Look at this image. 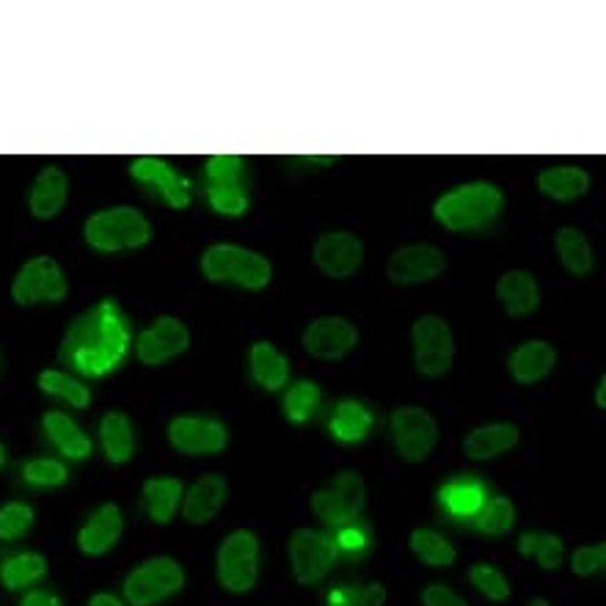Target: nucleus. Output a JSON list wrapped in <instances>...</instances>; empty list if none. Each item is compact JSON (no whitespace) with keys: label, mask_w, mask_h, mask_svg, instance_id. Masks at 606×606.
Returning a JSON list of instances; mask_svg holds the SVG:
<instances>
[{"label":"nucleus","mask_w":606,"mask_h":606,"mask_svg":"<svg viewBox=\"0 0 606 606\" xmlns=\"http://www.w3.org/2000/svg\"><path fill=\"white\" fill-rule=\"evenodd\" d=\"M127 345H130V328H127L125 311L117 301L106 298L69 326L61 342V361L83 375L100 378L119 367Z\"/></svg>","instance_id":"obj_1"},{"label":"nucleus","mask_w":606,"mask_h":606,"mask_svg":"<svg viewBox=\"0 0 606 606\" xmlns=\"http://www.w3.org/2000/svg\"><path fill=\"white\" fill-rule=\"evenodd\" d=\"M501 210V190L490 182H469L449 190L433 207V216L453 232L485 227Z\"/></svg>","instance_id":"obj_2"},{"label":"nucleus","mask_w":606,"mask_h":606,"mask_svg":"<svg viewBox=\"0 0 606 606\" xmlns=\"http://www.w3.org/2000/svg\"><path fill=\"white\" fill-rule=\"evenodd\" d=\"M201 270L210 281H235L246 290H265L274 276V268L262 254L232 246V242H218V246L207 248L201 257Z\"/></svg>","instance_id":"obj_3"},{"label":"nucleus","mask_w":606,"mask_h":606,"mask_svg":"<svg viewBox=\"0 0 606 606\" xmlns=\"http://www.w3.org/2000/svg\"><path fill=\"white\" fill-rule=\"evenodd\" d=\"M86 240L97 251H127V248H141L152 240V227L147 216L136 207H111L100 210L86 223Z\"/></svg>","instance_id":"obj_4"},{"label":"nucleus","mask_w":606,"mask_h":606,"mask_svg":"<svg viewBox=\"0 0 606 606\" xmlns=\"http://www.w3.org/2000/svg\"><path fill=\"white\" fill-rule=\"evenodd\" d=\"M185 585V570L177 559L155 557L138 565L125 582V598L132 606H152L175 596Z\"/></svg>","instance_id":"obj_5"},{"label":"nucleus","mask_w":606,"mask_h":606,"mask_svg":"<svg viewBox=\"0 0 606 606\" xmlns=\"http://www.w3.org/2000/svg\"><path fill=\"white\" fill-rule=\"evenodd\" d=\"M414 361L427 378H441L455 359V339L447 322L438 315H423L414 322Z\"/></svg>","instance_id":"obj_6"},{"label":"nucleus","mask_w":606,"mask_h":606,"mask_svg":"<svg viewBox=\"0 0 606 606\" xmlns=\"http://www.w3.org/2000/svg\"><path fill=\"white\" fill-rule=\"evenodd\" d=\"M218 579L227 590L248 593L259 579V540L248 529L229 535L218 552Z\"/></svg>","instance_id":"obj_7"},{"label":"nucleus","mask_w":606,"mask_h":606,"mask_svg":"<svg viewBox=\"0 0 606 606\" xmlns=\"http://www.w3.org/2000/svg\"><path fill=\"white\" fill-rule=\"evenodd\" d=\"M67 279H63L61 265L53 257H33L22 265L11 285V296L20 306H31L39 301H63L67 298Z\"/></svg>","instance_id":"obj_8"},{"label":"nucleus","mask_w":606,"mask_h":606,"mask_svg":"<svg viewBox=\"0 0 606 606\" xmlns=\"http://www.w3.org/2000/svg\"><path fill=\"white\" fill-rule=\"evenodd\" d=\"M364 499H367V488L361 477L356 471H342L331 488L311 494V510L331 527H345L364 510Z\"/></svg>","instance_id":"obj_9"},{"label":"nucleus","mask_w":606,"mask_h":606,"mask_svg":"<svg viewBox=\"0 0 606 606\" xmlns=\"http://www.w3.org/2000/svg\"><path fill=\"white\" fill-rule=\"evenodd\" d=\"M290 563L301 585H317L337 563V544L315 529H296L290 538Z\"/></svg>","instance_id":"obj_10"},{"label":"nucleus","mask_w":606,"mask_h":606,"mask_svg":"<svg viewBox=\"0 0 606 606\" xmlns=\"http://www.w3.org/2000/svg\"><path fill=\"white\" fill-rule=\"evenodd\" d=\"M391 433H395L397 453L411 464L425 460L438 441L436 419L417 406L397 408L391 414Z\"/></svg>","instance_id":"obj_11"},{"label":"nucleus","mask_w":606,"mask_h":606,"mask_svg":"<svg viewBox=\"0 0 606 606\" xmlns=\"http://www.w3.org/2000/svg\"><path fill=\"white\" fill-rule=\"evenodd\" d=\"M447 268V257L441 248L430 246V242H419V246H403L389 257L386 274L395 285H419V281H430L444 274Z\"/></svg>","instance_id":"obj_12"},{"label":"nucleus","mask_w":606,"mask_h":606,"mask_svg":"<svg viewBox=\"0 0 606 606\" xmlns=\"http://www.w3.org/2000/svg\"><path fill=\"white\" fill-rule=\"evenodd\" d=\"M188 345L190 331L185 328V322L177 320V317H160V320H155V326L141 331L136 342V354L147 367H160V364L185 354Z\"/></svg>","instance_id":"obj_13"},{"label":"nucleus","mask_w":606,"mask_h":606,"mask_svg":"<svg viewBox=\"0 0 606 606\" xmlns=\"http://www.w3.org/2000/svg\"><path fill=\"white\" fill-rule=\"evenodd\" d=\"M359 345V331L345 317H320L304 331V348L315 359L337 361Z\"/></svg>","instance_id":"obj_14"},{"label":"nucleus","mask_w":606,"mask_h":606,"mask_svg":"<svg viewBox=\"0 0 606 606\" xmlns=\"http://www.w3.org/2000/svg\"><path fill=\"white\" fill-rule=\"evenodd\" d=\"M169 441L185 455H216L227 447L229 433L218 419L177 417L169 425Z\"/></svg>","instance_id":"obj_15"},{"label":"nucleus","mask_w":606,"mask_h":606,"mask_svg":"<svg viewBox=\"0 0 606 606\" xmlns=\"http://www.w3.org/2000/svg\"><path fill=\"white\" fill-rule=\"evenodd\" d=\"M364 242L350 232H326L315 242V262L331 279H348L361 268Z\"/></svg>","instance_id":"obj_16"},{"label":"nucleus","mask_w":606,"mask_h":606,"mask_svg":"<svg viewBox=\"0 0 606 606\" xmlns=\"http://www.w3.org/2000/svg\"><path fill=\"white\" fill-rule=\"evenodd\" d=\"M130 175L136 180L155 185V188L163 193V199L169 201L177 210H185L190 205V185L177 175V169H171L166 160L160 158H136L130 163Z\"/></svg>","instance_id":"obj_17"},{"label":"nucleus","mask_w":606,"mask_h":606,"mask_svg":"<svg viewBox=\"0 0 606 606\" xmlns=\"http://www.w3.org/2000/svg\"><path fill=\"white\" fill-rule=\"evenodd\" d=\"M121 529H125V518H121L119 505L108 501L102 505L95 516L86 521V527L80 529L78 546L80 552L89 554V557H100V554L111 552L121 538Z\"/></svg>","instance_id":"obj_18"},{"label":"nucleus","mask_w":606,"mask_h":606,"mask_svg":"<svg viewBox=\"0 0 606 606\" xmlns=\"http://www.w3.org/2000/svg\"><path fill=\"white\" fill-rule=\"evenodd\" d=\"M223 501H227V480L221 475H205L199 477L188 488L182 501V516L188 524H207L210 518H216V513L221 510Z\"/></svg>","instance_id":"obj_19"},{"label":"nucleus","mask_w":606,"mask_h":606,"mask_svg":"<svg viewBox=\"0 0 606 606\" xmlns=\"http://www.w3.org/2000/svg\"><path fill=\"white\" fill-rule=\"evenodd\" d=\"M69 196V180L59 166H44L39 171L37 182H33L31 196H28V207L37 218H56L61 212V207L67 205Z\"/></svg>","instance_id":"obj_20"},{"label":"nucleus","mask_w":606,"mask_h":606,"mask_svg":"<svg viewBox=\"0 0 606 606\" xmlns=\"http://www.w3.org/2000/svg\"><path fill=\"white\" fill-rule=\"evenodd\" d=\"M496 296H499L501 306L507 315L524 317L533 315L540 304L538 281L527 270H507L499 281H496Z\"/></svg>","instance_id":"obj_21"},{"label":"nucleus","mask_w":606,"mask_h":606,"mask_svg":"<svg viewBox=\"0 0 606 606\" xmlns=\"http://www.w3.org/2000/svg\"><path fill=\"white\" fill-rule=\"evenodd\" d=\"M557 364V354L544 339H533L513 350L510 356V372L518 384H538Z\"/></svg>","instance_id":"obj_22"},{"label":"nucleus","mask_w":606,"mask_h":606,"mask_svg":"<svg viewBox=\"0 0 606 606\" xmlns=\"http://www.w3.org/2000/svg\"><path fill=\"white\" fill-rule=\"evenodd\" d=\"M518 444V427L507 423H494L483 425L477 430L469 433V438L464 441V453L475 460H488L496 455L507 453Z\"/></svg>","instance_id":"obj_23"},{"label":"nucleus","mask_w":606,"mask_h":606,"mask_svg":"<svg viewBox=\"0 0 606 606\" xmlns=\"http://www.w3.org/2000/svg\"><path fill=\"white\" fill-rule=\"evenodd\" d=\"M251 372L262 389L279 391L285 389L287 378H290V361L281 356L270 342H254L251 345Z\"/></svg>","instance_id":"obj_24"},{"label":"nucleus","mask_w":606,"mask_h":606,"mask_svg":"<svg viewBox=\"0 0 606 606\" xmlns=\"http://www.w3.org/2000/svg\"><path fill=\"white\" fill-rule=\"evenodd\" d=\"M182 499V483L177 477H152L143 483V507L155 524H169Z\"/></svg>","instance_id":"obj_25"},{"label":"nucleus","mask_w":606,"mask_h":606,"mask_svg":"<svg viewBox=\"0 0 606 606\" xmlns=\"http://www.w3.org/2000/svg\"><path fill=\"white\" fill-rule=\"evenodd\" d=\"M44 430H48L50 441L61 449L67 458L83 460L91 455V441L83 430H80L78 423L72 417L61 411L44 414Z\"/></svg>","instance_id":"obj_26"},{"label":"nucleus","mask_w":606,"mask_h":606,"mask_svg":"<svg viewBox=\"0 0 606 606\" xmlns=\"http://www.w3.org/2000/svg\"><path fill=\"white\" fill-rule=\"evenodd\" d=\"M538 185L546 196H552V199L574 201L587 193V188H590V175H587L585 169H579V166H557V169L540 171Z\"/></svg>","instance_id":"obj_27"},{"label":"nucleus","mask_w":606,"mask_h":606,"mask_svg":"<svg viewBox=\"0 0 606 606\" xmlns=\"http://www.w3.org/2000/svg\"><path fill=\"white\" fill-rule=\"evenodd\" d=\"M100 436L102 447L111 464H127L132 458V449H136V438H132V425L130 419L121 411H108L100 423Z\"/></svg>","instance_id":"obj_28"},{"label":"nucleus","mask_w":606,"mask_h":606,"mask_svg":"<svg viewBox=\"0 0 606 606\" xmlns=\"http://www.w3.org/2000/svg\"><path fill=\"white\" fill-rule=\"evenodd\" d=\"M44 574H48V559L37 552L14 554V557H9L0 565V582L9 590H22L28 585H37Z\"/></svg>","instance_id":"obj_29"},{"label":"nucleus","mask_w":606,"mask_h":606,"mask_svg":"<svg viewBox=\"0 0 606 606\" xmlns=\"http://www.w3.org/2000/svg\"><path fill=\"white\" fill-rule=\"evenodd\" d=\"M557 254L563 259L565 270L574 276H587L593 270V248L585 235L574 227H563L557 232Z\"/></svg>","instance_id":"obj_30"},{"label":"nucleus","mask_w":606,"mask_h":606,"mask_svg":"<svg viewBox=\"0 0 606 606\" xmlns=\"http://www.w3.org/2000/svg\"><path fill=\"white\" fill-rule=\"evenodd\" d=\"M441 501L447 505L449 513L455 516H475L477 510L485 505V490L483 485L471 477H464V480H455L441 488Z\"/></svg>","instance_id":"obj_31"},{"label":"nucleus","mask_w":606,"mask_h":606,"mask_svg":"<svg viewBox=\"0 0 606 606\" xmlns=\"http://www.w3.org/2000/svg\"><path fill=\"white\" fill-rule=\"evenodd\" d=\"M518 552L524 557H535L544 570H557L565 559V546L559 535L552 533H524L518 540Z\"/></svg>","instance_id":"obj_32"},{"label":"nucleus","mask_w":606,"mask_h":606,"mask_svg":"<svg viewBox=\"0 0 606 606\" xmlns=\"http://www.w3.org/2000/svg\"><path fill=\"white\" fill-rule=\"evenodd\" d=\"M411 552L423 559L430 568H447V565L455 563L458 552H455L453 544L441 538L433 529H414L411 533Z\"/></svg>","instance_id":"obj_33"},{"label":"nucleus","mask_w":606,"mask_h":606,"mask_svg":"<svg viewBox=\"0 0 606 606\" xmlns=\"http://www.w3.org/2000/svg\"><path fill=\"white\" fill-rule=\"evenodd\" d=\"M39 389H42L44 395L61 397V400H67L69 406L74 408H86L91 403V391L86 389L80 380L61 372V369H44V372L39 375Z\"/></svg>","instance_id":"obj_34"},{"label":"nucleus","mask_w":606,"mask_h":606,"mask_svg":"<svg viewBox=\"0 0 606 606\" xmlns=\"http://www.w3.org/2000/svg\"><path fill=\"white\" fill-rule=\"evenodd\" d=\"M372 417L354 400H342L337 406V414L331 419V433L339 441H361L367 436Z\"/></svg>","instance_id":"obj_35"},{"label":"nucleus","mask_w":606,"mask_h":606,"mask_svg":"<svg viewBox=\"0 0 606 606\" xmlns=\"http://www.w3.org/2000/svg\"><path fill=\"white\" fill-rule=\"evenodd\" d=\"M475 516H477L475 527L480 529L483 535H505L510 533L513 524H516V507H513V501L505 499V496H496L488 505H483Z\"/></svg>","instance_id":"obj_36"},{"label":"nucleus","mask_w":606,"mask_h":606,"mask_svg":"<svg viewBox=\"0 0 606 606\" xmlns=\"http://www.w3.org/2000/svg\"><path fill=\"white\" fill-rule=\"evenodd\" d=\"M317 406H320V389H317V384H311V380L296 384L285 397L287 419H292V423L298 425L306 423V419L317 411Z\"/></svg>","instance_id":"obj_37"},{"label":"nucleus","mask_w":606,"mask_h":606,"mask_svg":"<svg viewBox=\"0 0 606 606\" xmlns=\"http://www.w3.org/2000/svg\"><path fill=\"white\" fill-rule=\"evenodd\" d=\"M386 587L384 585H364V587H337L328 593V606H384Z\"/></svg>","instance_id":"obj_38"},{"label":"nucleus","mask_w":606,"mask_h":606,"mask_svg":"<svg viewBox=\"0 0 606 606\" xmlns=\"http://www.w3.org/2000/svg\"><path fill=\"white\" fill-rule=\"evenodd\" d=\"M33 507L26 501H9L0 507V540H17L31 529Z\"/></svg>","instance_id":"obj_39"},{"label":"nucleus","mask_w":606,"mask_h":606,"mask_svg":"<svg viewBox=\"0 0 606 606\" xmlns=\"http://www.w3.org/2000/svg\"><path fill=\"white\" fill-rule=\"evenodd\" d=\"M469 579L485 598H490V602H507V598H510V585H507L505 574H501L499 568H494V565L485 563L475 565V568L469 570Z\"/></svg>","instance_id":"obj_40"},{"label":"nucleus","mask_w":606,"mask_h":606,"mask_svg":"<svg viewBox=\"0 0 606 606\" xmlns=\"http://www.w3.org/2000/svg\"><path fill=\"white\" fill-rule=\"evenodd\" d=\"M22 477L26 483L39 485V488H56V485L67 483V466L53 458H33L22 466Z\"/></svg>","instance_id":"obj_41"},{"label":"nucleus","mask_w":606,"mask_h":606,"mask_svg":"<svg viewBox=\"0 0 606 606\" xmlns=\"http://www.w3.org/2000/svg\"><path fill=\"white\" fill-rule=\"evenodd\" d=\"M207 199H210L212 210L223 212V216H242L248 210V199L240 185H210Z\"/></svg>","instance_id":"obj_42"},{"label":"nucleus","mask_w":606,"mask_h":606,"mask_svg":"<svg viewBox=\"0 0 606 606\" xmlns=\"http://www.w3.org/2000/svg\"><path fill=\"white\" fill-rule=\"evenodd\" d=\"M242 160L238 155H212L207 160V177L212 185H240Z\"/></svg>","instance_id":"obj_43"},{"label":"nucleus","mask_w":606,"mask_h":606,"mask_svg":"<svg viewBox=\"0 0 606 606\" xmlns=\"http://www.w3.org/2000/svg\"><path fill=\"white\" fill-rule=\"evenodd\" d=\"M606 565V546H582L576 548L574 557H570V568H574L576 576H596L602 574Z\"/></svg>","instance_id":"obj_44"},{"label":"nucleus","mask_w":606,"mask_h":606,"mask_svg":"<svg viewBox=\"0 0 606 606\" xmlns=\"http://www.w3.org/2000/svg\"><path fill=\"white\" fill-rule=\"evenodd\" d=\"M423 604L425 606H466V602L458 596V593H453L449 587H444V585L425 587Z\"/></svg>","instance_id":"obj_45"},{"label":"nucleus","mask_w":606,"mask_h":606,"mask_svg":"<svg viewBox=\"0 0 606 606\" xmlns=\"http://www.w3.org/2000/svg\"><path fill=\"white\" fill-rule=\"evenodd\" d=\"M334 544L342 546L345 552H359V548L367 546V535H364L359 527H345Z\"/></svg>","instance_id":"obj_46"},{"label":"nucleus","mask_w":606,"mask_h":606,"mask_svg":"<svg viewBox=\"0 0 606 606\" xmlns=\"http://www.w3.org/2000/svg\"><path fill=\"white\" fill-rule=\"evenodd\" d=\"M20 606H61L59 596H53V593L48 590H31L26 598H22Z\"/></svg>","instance_id":"obj_47"},{"label":"nucleus","mask_w":606,"mask_h":606,"mask_svg":"<svg viewBox=\"0 0 606 606\" xmlns=\"http://www.w3.org/2000/svg\"><path fill=\"white\" fill-rule=\"evenodd\" d=\"M89 606H121V602L119 598L108 596V593H97V596L89 602Z\"/></svg>","instance_id":"obj_48"},{"label":"nucleus","mask_w":606,"mask_h":606,"mask_svg":"<svg viewBox=\"0 0 606 606\" xmlns=\"http://www.w3.org/2000/svg\"><path fill=\"white\" fill-rule=\"evenodd\" d=\"M596 403L598 408H606V378L598 380V389H596Z\"/></svg>","instance_id":"obj_49"},{"label":"nucleus","mask_w":606,"mask_h":606,"mask_svg":"<svg viewBox=\"0 0 606 606\" xmlns=\"http://www.w3.org/2000/svg\"><path fill=\"white\" fill-rule=\"evenodd\" d=\"M527 606H552V604H548L546 598H533V602H529Z\"/></svg>","instance_id":"obj_50"},{"label":"nucleus","mask_w":606,"mask_h":606,"mask_svg":"<svg viewBox=\"0 0 606 606\" xmlns=\"http://www.w3.org/2000/svg\"><path fill=\"white\" fill-rule=\"evenodd\" d=\"M3 460H6V449H3V444H0V466H3Z\"/></svg>","instance_id":"obj_51"}]
</instances>
